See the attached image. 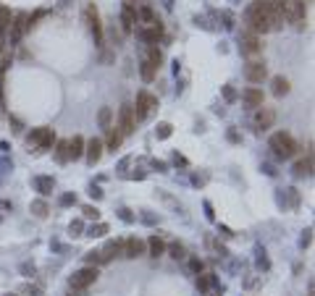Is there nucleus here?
Returning a JSON list of instances; mask_svg holds the SVG:
<instances>
[{
    "instance_id": "3c124183",
    "label": "nucleus",
    "mask_w": 315,
    "mask_h": 296,
    "mask_svg": "<svg viewBox=\"0 0 315 296\" xmlns=\"http://www.w3.org/2000/svg\"><path fill=\"white\" fill-rule=\"evenodd\" d=\"M61 3H63V5H66V3H69V0H61Z\"/></svg>"
},
{
    "instance_id": "4c0bfd02",
    "label": "nucleus",
    "mask_w": 315,
    "mask_h": 296,
    "mask_svg": "<svg viewBox=\"0 0 315 296\" xmlns=\"http://www.w3.org/2000/svg\"><path fill=\"white\" fill-rule=\"evenodd\" d=\"M257 267H260V270H268V267H271V262H268L265 252H257Z\"/></svg>"
},
{
    "instance_id": "b1692460",
    "label": "nucleus",
    "mask_w": 315,
    "mask_h": 296,
    "mask_svg": "<svg viewBox=\"0 0 315 296\" xmlns=\"http://www.w3.org/2000/svg\"><path fill=\"white\" fill-rule=\"evenodd\" d=\"M147 249H150V257L165 254V244H163V238H158V236H150V238H147Z\"/></svg>"
},
{
    "instance_id": "c9c22d12",
    "label": "nucleus",
    "mask_w": 315,
    "mask_h": 296,
    "mask_svg": "<svg viewBox=\"0 0 315 296\" xmlns=\"http://www.w3.org/2000/svg\"><path fill=\"white\" fill-rule=\"evenodd\" d=\"M184 254H187V249H184L181 244H173V246H171V257H173V260H181Z\"/></svg>"
},
{
    "instance_id": "f03ea898",
    "label": "nucleus",
    "mask_w": 315,
    "mask_h": 296,
    "mask_svg": "<svg viewBox=\"0 0 315 296\" xmlns=\"http://www.w3.org/2000/svg\"><path fill=\"white\" fill-rule=\"evenodd\" d=\"M271 150H273V155L279 157V160H289V157L297 155L300 144L294 142V136H292V134L279 131V134H273V136H271Z\"/></svg>"
},
{
    "instance_id": "c756f323",
    "label": "nucleus",
    "mask_w": 315,
    "mask_h": 296,
    "mask_svg": "<svg viewBox=\"0 0 315 296\" xmlns=\"http://www.w3.org/2000/svg\"><path fill=\"white\" fill-rule=\"evenodd\" d=\"M147 60H150L155 68H160V63H163V53L158 50L155 45H150V48H147Z\"/></svg>"
},
{
    "instance_id": "20e7f679",
    "label": "nucleus",
    "mask_w": 315,
    "mask_h": 296,
    "mask_svg": "<svg viewBox=\"0 0 315 296\" xmlns=\"http://www.w3.org/2000/svg\"><path fill=\"white\" fill-rule=\"evenodd\" d=\"M29 29H32V16L29 13H16L13 21H11V26H8V42L16 45Z\"/></svg>"
},
{
    "instance_id": "c85d7f7f",
    "label": "nucleus",
    "mask_w": 315,
    "mask_h": 296,
    "mask_svg": "<svg viewBox=\"0 0 315 296\" xmlns=\"http://www.w3.org/2000/svg\"><path fill=\"white\" fill-rule=\"evenodd\" d=\"M218 281H216V275L213 273H205V275H197V289L200 291H208L210 286H216Z\"/></svg>"
},
{
    "instance_id": "8fccbe9b",
    "label": "nucleus",
    "mask_w": 315,
    "mask_h": 296,
    "mask_svg": "<svg viewBox=\"0 0 315 296\" xmlns=\"http://www.w3.org/2000/svg\"><path fill=\"white\" fill-rule=\"evenodd\" d=\"M173 160H176V163H179V165H187V160H184V157H181L179 152H176V155H173Z\"/></svg>"
},
{
    "instance_id": "2eb2a0df",
    "label": "nucleus",
    "mask_w": 315,
    "mask_h": 296,
    "mask_svg": "<svg viewBox=\"0 0 315 296\" xmlns=\"http://www.w3.org/2000/svg\"><path fill=\"white\" fill-rule=\"evenodd\" d=\"M145 249H147V244L142 241V238H137V236L124 238V257L126 260H137V257H142Z\"/></svg>"
},
{
    "instance_id": "a19ab883",
    "label": "nucleus",
    "mask_w": 315,
    "mask_h": 296,
    "mask_svg": "<svg viewBox=\"0 0 315 296\" xmlns=\"http://www.w3.org/2000/svg\"><path fill=\"white\" fill-rule=\"evenodd\" d=\"M189 267H192V273H202V262L197 260V257H192V260H189Z\"/></svg>"
},
{
    "instance_id": "a18cd8bd",
    "label": "nucleus",
    "mask_w": 315,
    "mask_h": 296,
    "mask_svg": "<svg viewBox=\"0 0 315 296\" xmlns=\"http://www.w3.org/2000/svg\"><path fill=\"white\" fill-rule=\"evenodd\" d=\"M21 273H24V275H34V265L24 262V265H21Z\"/></svg>"
},
{
    "instance_id": "72a5a7b5",
    "label": "nucleus",
    "mask_w": 315,
    "mask_h": 296,
    "mask_svg": "<svg viewBox=\"0 0 315 296\" xmlns=\"http://www.w3.org/2000/svg\"><path fill=\"white\" fill-rule=\"evenodd\" d=\"M105 234H108V226H105V223H97V226H92V228H89V234H87V236L100 238V236H105Z\"/></svg>"
},
{
    "instance_id": "412c9836",
    "label": "nucleus",
    "mask_w": 315,
    "mask_h": 296,
    "mask_svg": "<svg viewBox=\"0 0 315 296\" xmlns=\"http://www.w3.org/2000/svg\"><path fill=\"white\" fill-rule=\"evenodd\" d=\"M34 186H37V191H40L42 197H48V194H53L55 181H53V176H37V178H34Z\"/></svg>"
},
{
    "instance_id": "9d476101",
    "label": "nucleus",
    "mask_w": 315,
    "mask_h": 296,
    "mask_svg": "<svg viewBox=\"0 0 315 296\" xmlns=\"http://www.w3.org/2000/svg\"><path fill=\"white\" fill-rule=\"evenodd\" d=\"M118 131H121L124 136H129L137 128V118H134V110L132 105H121V110H118Z\"/></svg>"
},
{
    "instance_id": "423d86ee",
    "label": "nucleus",
    "mask_w": 315,
    "mask_h": 296,
    "mask_svg": "<svg viewBox=\"0 0 315 296\" xmlns=\"http://www.w3.org/2000/svg\"><path fill=\"white\" fill-rule=\"evenodd\" d=\"M97 275H100L97 267H81V270H77L69 278V283H71L74 291H84V289H89V286L97 281Z\"/></svg>"
},
{
    "instance_id": "79ce46f5",
    "label": "nucleus",
    "mask_w": 315,
    "mask_h": 296,
    "mask_svg": "<svg viewBox=\"0 0 315 296\" xmlns=\"http://www.w3.org/2000/svg\"><path fill=\"white\" fill-rule=\"evenodd\" d=\"M118 218H121L124 223H132V220H134V215H132L129 210H118Z\"/></svg>"
},
{
    "instance_id": "58836bf2",
    "label": "nucleus",
    "mask_w": 315,
    "mask_h": 296,
    "mask_svg": "<svg viewBox=\"0 0 315 296\" xmlns=\"http://www.w3.org/2000/svg\"><path fill=\"white\" fill-rule=\"evenodd\" d=\"M224 97L229 100V103H234V100H236V89L231 87V84H226V87H224Z\"/></svg>"
},
{
    "instance_id": "9b49d317",
    "label": "nucleus",
    "mask_w": 315,
    "mask_h": 296,
    "mask_svg": "<svg viewBox=\"0 0 315 296\" xmlns=\"http://www.w3.org/2000/svg\"><path fill=\"white\" fill-rule=\"evenodd\" d=\"M134 32H137V37H140L142 42H147V45H155V42L163 37V24H160V21H155V24L140 26V29H134Z\"/></svg>"
},
{
    "instance_id": "5701e85b",
    "label": "nucleus",
    "mask_w": 315,
    "mask_h": 296,
    "mask_svg": "<svg viewBox=\"0 0 315 296\" xmlns=\"http://www.w3.org/2000/svg\"><path fill=\"white\" fill-rule=\"evenodd\" d=\"M294 176H313V155L297 160V165H294Z\"/></svg>"
},
{
    "instance_id": "0eeeda50",
    "label": "nucleus",
    "mask_w": 315,
    "mask_h": 296,
    "mask_svg": "<svg viewBox=\"0 0 315 296\" xmlns=\"http://www.w3.org/2000/svg\"><path fill=\"white\" fill-rule=\"evenodd\" d=\"M155 108H158V97L150 95V92H140V95H137V108H132V110H134L137 121H145Z\"/></svg>"
},
{
    "instance_id": "f8f14e48",
    "label": "nucleus",
    "mask_w": 315,
    "mask_h": 296,
    "mask_svg": "<svg viewBox=\"0 0 315 296\" xmlns=\"http://www.w3.org/2000/svg\"><path fill=\"white\" fill-rule=\"evenodd\" d=\"M268 3V16H271L273 29L286 21V0H265Z\"/></svg>"
},
{
    "instance_id": "37998d69",
    "label": "nucleus",
    "mask_w": 315,
    "mask_h": 296,
    "mask_svg": "<svg viewBox=\"0 0 315 296\" xmlns=\"http://www.w3.org/2000/svg\"><path fill=\"white\" fill-rule=\"evenodd\" d=\"M221 18H224V26H226V29H234V16H231V13H221Z\"/></svg>"
},
{
    "instance_id": "f704fd0d",
    "label": "nucleus",
    "mask_w": 315,
    "mask_h": 296,
    "mask_svg": "<svg viewBox=\"0 0 315 296\" xmlns=\"http://www.w3.org/2000/svg\"><path fill=\"white\" fill-rule=\"evenodd\" d=\"M71 205H77V194L69 191V194H63L61 197V207H71Z\"/></svg>"
},
{
    "instance_id": "f3484780",
    "label": "nucleus",
    "mask_w": 315,
    "mask_h": 296,
    "mask_svg": "<svg viewBox=\"0 0 315 296\" xmlns=\"http://www.w3.org/2000/svg\"><path fill=\"white\" fill-rule=\"evenodd\" d=\"M242 103L247 105V108H260L263 105V92L257 89V87H247L244 92H242Z\"/></svg>"
},
{
    "instance_id": "de8ad7c7",
    "label": "nucleus",
    "mask_w": 315,
    "mask_h": 296,
    "mask_svg": "<svg viewBox=\"0 0 315 296\" xmlns=\"http://www.w3.org/2000/svg\"><path fill=\"white\" fill-rule=\"evenodd\" d=\"M87 262H95V265H97V262H100V254H97V252H89V254H87Z\"/></svg>"
},
{
    "instance_id": "49530a36",
    "label": "nucleus",
    "mask_w": 315,
    "mask_h": 296,
    "mask_svg": "<svg viewBox=\"0 0 315 296\" xmlns=\"http://www.w3.org/2000/svg\"><path fill=\"white\" fill-rule=\"evenodd\" d=\"M24 291L32 294V296H40V289H37V286H24Z\"/></svg>"
},
{
    "instance_id": "7ed1b4c3",
    "label": "nucleus",
    "mask_w": 315,
    "mask_h": 296,
    "mask_svg": "<svg viewBox=\"0 0 315 296\" xmlns=\"http://www.w3.org/2000/svg\"><path fill=\"white\" fill-rule=\"evenodd\" d=\"M84 21H87V26H89L92 37H95V42H97V45H103V40H105V29H103V21H100V13H97L95 3H87V5H84Z\"/></svg>"
},
{
    "instance_id": "4be33fe9",
    "label": "nucleus",
    "mask_w": 315,
    "mask_h": 296,
    "mask_svg": "<svg viewBox=\"0 0 315 296\" xmlns=\"http://www.w3.org/2000/svg\"><path fill=\"white\" fill-rule=\"evenodd\" d=\"M271 87H273V95H276V97L289 95V79H284V76H273Z\"/></svg>"
},
{
    "instance_id": "1a4fd4ad",
    "label": "nucleus",
    "mask_w": 315,
    "mask_h": 296,
    "mask_svg": "<svg viewBox=\"0 0 315 296\" xmlns=\"http://www.w3.org/2000/svg\"><path fill=\"white\" fill-rule=\"evenodd\" d=\"M53 142H55V134H53V128H34V131L29 134V144H34L37 150H50L53 147Z\"/></svg>"
},
{
    "instance_id": "09e8293b",
    "label": "nucleus",
    "mask_w": 315,
    "mask_h": 296,
    "mask_svg": "<svg viewBox=\"0 0 315 296\" xmlns=\"http://www.w3.org/2000/svg\"><path fill=\"white\" fill-rule=\"evenodd\" d=\"M257 283H260V278H247V281H244V286H247V289H255Z\"/></svg>"
},
{
    "instance_id": "39448f33",
    "label": "nucleus",
    "mask_w": 315,
    "mask_h": 296,
    "mask_svg": "<svg viewBox=\"0 0 315 296\" xmlns=\"http://www.w3.org/2000/svg\"><path fill=\"white\" fill-rule=\"evenodd\" d=\"M305 18H308V8H305V0H286V21H289L294 29H302Z\"/></svg>"
},
{
    "instance_id": "6ab92c4d",
    "label": "nucleus",
    "mask_w": 315,
    "mask_h": 296,
    "mask_svg": "<svg viewBox=\"0 0 315 296\" xmlns=\"http://www.w3.org/2000/svg\"><path fill=\"white\" fill-rule=\"evenodd\" d=\"M108 131V136H105V142H103V147H108L110 152H116L118 147H121V142H124V134L118 131L116 126H110V128H105Z\"/></svg>"
},
{
    "instance_id": "a211bd4d",
    "label": "nucleus",
    "mask_w": 315,
    "mask_h": 296,
    "mask_svg": "<svg viewBox=\"0 0 315 296\" xmlns=\"http://www.w3.org/2000/svg\"><path fill=\"white\" fill-rule=\"evenodd\" d=\"M121 29L124 32H134L137 29V11L132 5H126V3L121 8Z\"/></svg>"
},
{
    "instance_id": "7c9ffc66",
    "label": "nucleus",
    "mask_w": 315,
    "mask_h": 296,
    "mask_svg": "<svg viewBox=\"0 0 315 296\" xmlns=\"http://www.w3.org/2000/svg\"><path fill=\"white\" fill-rule=\"evenodd\" d=\"M55 157H58V163L69 160V139H61L58 144H55Z\"/></svg>"
},
{
    "instance_id": "cd10ccee",
    "label": "nucleus",
    "mask_w": 315,
    "mask_h": 296,
    "mask_svg": "<svg viewBox=\"0 0 315 296\" xmlns=\"http://www.w3.org/2000/svg\"><path fill=\"white\" fill-rule=\"evenodd\" d=\"M13 16H11V8L8 5H0V32H8V26H11Z\"/></svg>"
},
{
    "instance_id": "bb28decb",
    "label": "nucleus",
    "mask_w": 315,
    "mask_h": 296,
    "mask_svg": "<svg viewBox=\"0 0 315 296\" xmlns=\"http://www.w3.org/2000/svg\"><path fill=\"white\" fill-rule=\"evenodd\" d=\"M140 73H142V79H145V81H153V79H155V73H158V68L145 58V60L140 63Z\"/></svg>"
},
{
    "instance_id": "473e14b6",
    "label": "nucleus",
    "mask_w": 315,
    "mask_h": 296,
    "mask_svg": "<svg viewBox=\"0 0 315 296\" xmlns=\"http://www.w3.org/2000/svg\"><path fill=\"white\" fill-rule=\"evenodd\" d=\"M81 212H84L87 220H100V210L95 205H84V207H81Z\"/></svg>"
},
{
    "instance_id": "4468645a",
    "label": "nucleus",
    "mask_w": 315,
    "mask_h": 296,
    "mask_svg": "<svg viewBox=\"0 0 315 296\" xmlns=\"http://www.w3.org/2000/svg\"><path fill=\"white\" fill-rule=\"evenodd\" d=\"M239 45H242V53H247V55H257L263 50V40L252 32H244L242 37H239Z\"/></svg>"
},
{
    "instance_id": "e433bc0d",
    "label": "nucleus",
    "mask_w": 315,
    "mask_h": 296,
    "mask_svg": "<svg viewBox=\"0 0 315 296\" xmlns=\"http://www.w3.org/2000/svg\"><path fill=\"white\" fill-rule=\"evenodd\" d=\"M69 231H71V236H81V231H84V223H81V220H74V223L69 226Z\"/></svg>"
},
{
    "instance_id": "2f4dec72",
    "label": "nucleus",
    "mask_w": 315,
    "mask_h": 296,
    "mask_svg": "<svg viewBox=\"0 0 315 296\" xmlns=\"http://www.w3.org/2000/svg\"><path fill=\"white\" fill-rule=\"evenodd\" d=\"M171 131H173V126H171V123H158V128H155V136H158V139H168V136H171Z\"/></svg>"
},
{
    "instance_id": "ea45409f",
    "label": "nucleus",
    "mask_w": 315,
    "mask_h": 296,
    "mask_svg": "<svg viewBox=\"0 0 315 296\" xmlns=\"http://www.w3.org/2000/svg\"><path fill=\"white\" fill-rule=\"evenodd\" d=\"M89 197H92V199H103V189L92 183V186H89Z\"/></svg>"
},
{
    "instance_id": "6e6552de",
    "label": "nucleus",
    "mask_w": 315,
    "mask_h": 296,
    "mask_svg": "<svg viewBox=\"0 0 315 296\" xmlns=\"http://www.w3.org/2000/svg\"><path fill=\"white\" fill-rule=\"evenodd\" d=\"M244 76L249 84H263V81L268 79V66L263 60H249L244 66Z\"/></svg>"
},
{
    "instance_id": "ddd939ff",
    "label": "nucleus",
    "mask_w": 315,
    "mask_h": 296,
    "mask_svg": "<svg viewBox=\"0 0 315 296\" xmlns=\"http://www.w3.org/2000/svg\"><path fill=\"white\" fill-rule=\"evenodd\" d=\"M273 123H276V110L273 108L260 105L255 110V128H257V131H265V128H271Z\"/></svg>"
},
{
    "instance_id": "a878e982",
    "label": "nucleus",
    "mask_w": 315,
    "mask_h": 296,
    "mask_svg": "<svg viewBox=\"0 0 315 296\" xmlns=\"http://www.w3.org/2000/svg\"><path fill=\"white\" fill-rule=\"evenodd\" d=\"M97 123L103 126V128H110V126H113V110H110V108H100Z\"/></svg>"
},
{
    "instance_id": "603ef678",
    "label": "nucleus",
    "mask_w": 315,
    "mask_h": 296,
    "mask_svg": "<svg viewBox=\"0 0 315 296\" xmlns=\"http://www.w3.org/2000/svg\"><path fill=\"white\" fill-rule=\"evenodd\" d=\"M8 296H16V294H8Z\"/></svg>"
},
{
    "instance_id": "dca6fc26",
    "label": "nucleus",
    "mask_w": 315,
    "mask_h": 296,
    "mask_svg": "<svg viewBox=\"0 0 315 296\" xmlns=\"http://www.w3.org/2000/svg\"><path fill=\"white\" fill-rule=\"evenodd\" d=\"M103 152H105V147H103V142H100V139H89V142L84 144V157H87V163H89V165L100 163Z\"/></svg>"
},
{
    "instance_id": "f257e3e1",
    "label": "nucleus",
    "mask_w": 315,
    "mask_h": 296,
    "mask_svg": "<svg viewBox=\"0 0 315 296\" xmlns=\"http://www.w3.org/2000/svg\"><path fill=\"white\" fill-rule=\"evenodd\" d=\"M244 21H247V26H249V32L257 34V37L273 29L271 16H268V3H265V0H252V3H249L247 13H244Z\"/></svg>"
},
{
    "instance_id": "aec40b11",
    "label": "nucleus",
    "mask_w": 315,
    "mask_h": 296,
    "mask_svg": "<svg viewBox=\"0 0 315 296\" xmlns=\"http://www.w3.org/2000/svg\"><path fill=\"white\" fill-rule=\"evenodd\" d=\"M84 139L77 134V136H71L69 139V160H79V157H84Z\"/></svg>"
},
{
    "instance_id": "393cba45",
    "label": "nucleus",
    "mask_w": 315,
    "mask_h": 296,
    "mask_svg": "<svg viewBox=\"0 0 315 296\" xmlns=\"http://www.w3.org/2000/svg\"><path fill=\"white\" fill-rule=\"evenodd\" d=\"M29 210H32L34 218H48L50 215V207H48V202H45V199H34Z\"/></svg>"
},
{
    "instance_id": "c03bdc74",
    "label": "nucleus",
    "mask_w": 315,
    "mask_h": 296,
    "mask_svg": "<svg viewBox=\"0 0 315 296\" xmlns=\"http://www.w3.org/2000/svg\"><path fill=\"white\" fill-rule=\"evenodd\" d=\"M310 234H313V228H308V231L302 234V238H300V244H302V246H308V244H310V238H313Z\"/></svg>"
}]
</instances>
